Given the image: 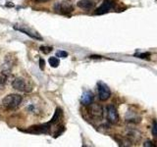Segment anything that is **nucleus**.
<instances>
[{
    "mask_svg": "<svg viewBox=\"0 0 157 147\" xmlns=\"http://www.w3.org/2000/svg\"><path fill=\"white\" fill-rule=\"evenodd\" d=\"M113 8H114V2L111 1V0H104V2L102 3L101 6L99 8H97V10L95 11V14H97V15L105 14L107 12H109Z\"/></svg>",
    "mask_w": 157,
    "mask_h": 147,
    "instance_id": "6",
    "label": "nucleus"
},
{
    "mask_svg": "<svg viewBox=\"0 0 157 147\" xmlns=\"http://www.w3.org/2000/svg\"><path fill=\"white\" fill-rule=\"evenodd\" d=\"M49 0H36V3H44V2H47Z\"/></svg>",
    "mask_w": 157,
    "mask_h": 147,
    "instance_id": "20",
    "label": "nucleus"
},
{
    "mask_svg": "<svg viewBox=\"0 0 157 147\" xmlns=\"http://www.w3.org/2000/svg\"><path fill=\"white\" fill-rule=\"evenodd\" d=\"M6 82H7V77L4 75L0 76V88H1V89L4 87V85H6Z\"/></svg>",
    "mask_w": 157,
    "mask_h": 147,
    "instance_id": "13",
    "label": "nucleus"
},
{
    "mask_svg": "<svg viewBox=\"0 0 157 147\" xmlns=\"http://www.w3.org/2000/svg\"><path fill=\"white\" fill-rule=\"evenodd\" d=\"M61 118H62V111H61V109H59V108H58V109L56 110V112H55V114H54L53 118H52L51 123H52V124H57V123L60 122Z\"/></svg>",
    "mask_w": 157,
    "mask_h": 147,
    "instance_id": "11",
    "label": "nucleus"
},
{
    "mask_svg": "<svg viewBox=\"0 0 157 147\" xmlns=\"http://www.w3.org/2000/svg\"><path fill=\"white\" fill-rule=\"evenodd\" d=\"M49 64L53 68H57L59 65V60L57 57H50L49 58Z\"/></svg>",
    "mask_w": 157,
    "mask_h": 147,
    "instance_id": "12",
    "label": "nucleus"
},
{
    "mask_svg": "<svg viewBox=\"0 0 157 147\" xmlns=\"http://www.w3.org/2000/svg\"><path fill=\"white\" fill-rule=\"evenodd\" d=\"M56 9L59 10V12H61L63 14H69L73 11V6L68 2H63V3L57 4Z\"/></svg>",
    "mask_w": 157,
    "mask_h": 147,
    "instance_id": "8",
    "label": "nucleus"
},
{
    "mask_svg": "<svg viewBox=\"0 0 157 147\" xmlns=\"http://www.w3.org/2000/svg\"><path fill=\"white\" fill-rule=\"evenodd\" d=\"M93 98H94V96H93V93L91 91H86V92H83V94L82 96V105H86V106H88V105H90L92 101H93Z\"/></svg>",
    "mask_w": 157,
    "mask_h": 147,
    "instance_id": "9",
    "label": "nucleus"
},
{
    "mask_svg": "<svg viewBox=\"0 0 157 147\" xmlns=\"http://www.w3.org/2000/svg\"><path fill=\"white\" fill-rule=\"evenodd\" d=\"M152 134H153L154 136H157V122L154 123L153 127H152Z\"/></svg>",
    "mask_w": 157,
    "mask_h": 147,
    "instance_id": "18",
    "label": "nucleus"
},
{
    "mask_svg": "<svg viewBox=\"0 0 157 147\" xmlns=\"http://www.w3.org/2000/svg\"><path fill=\"white\" fill-rule=\"evenodd\" d=\"M97 91H98V96L101 101H106L109 99L111 96V90L109 86L103 81H98L97 82Z\"/></svg>",
    "mask_w": 157,
    "mask_h": 147,
    "instance_id": "4",
    "label": "nucleus"
},
{
    "mask_svg": "<svg viewBox=\"0 0 157 147\" xmlns=\"http://www.w3.org/2000/svg\"><path fill=\"white\" fill-rule=\"evenodd\" d=\"M12 87L14 89H16L18 91H22V92H28L31 91L32 88L29 85L28 81L25 80L23 77H15L13 81H12Z\"/></svg>",
    "mask_w": 157,
    "mask_h": 147,
    "instance_id": "2",
    "label": "nucleus"
},
{
    "mask_svg": "<svg viewBox=\"0 0 157 147\" xmlns=\"http://www.w3.org/2000/svg\"><path fill=\"white\" fill-rule=\"evenodd\" d=\"M90 114L92 118H94V119H101V118L103 117L102 107L99 106L98 104L91 105L90 109Z\"/></svg>",
    "mask_w": 157,
    "mask_h": 147,
    "instance_id": "7",
    "label": "nucleus"
},
{
    "mask_svg": "<svg viewBox=\"0 0 157 147\" xmlns=\"http://www.w3.org/2000/svg\"><path fill=\"white\" fill-rule=\"evenodd\" d=\"M78 7H80L83 10H90L93 7V5H94V3H93L91 0H81V1H78L77 3Z\"/></svg>",
    "mask_w": 157,
    "mask_h": 147,
    "instance_id": "10",
    "label": "nucleus"
},
{
    "mask_svg": "<svg viewBox=\"0 0 157 147\" xmlns=\"http://www.w3.org/2000/svg\"><path fill=\"white\" fill-rule=\"evenodd\" d=\"M68 56V53L66 51H58L56 53V57H60V58H66Z\"/></svg>",
    "mask_w": 157,
    "mask_h": 147,
    "instance_id": "16",
    "label": "nucleus"
},
{
    "mask_svg": "<svg viewBox=\"0 0 157 147\" xmlns=\"http://www.w3.org/2000/svg\"><path fill=\"white\" fill-rule=\"evenodd\" d=\"M39 49H40V51L43 54H49L52 51V47H50V46H41Z\"/></svg>",
    "mask_w": 157,
    "mask_h": 147,
    "instance_id": "14",
    "label": "nucleus"
},
{
    "mask_svg": "<svg viewBox=\"0 0 157 147\" xmlns=\"http://www.w3.org/2000/svg\"><path fill=\"white\" fill-rule=\"evenodd\" d=\"M144 146H145V147H147V146H150V147H154V144L152 143L151 141H148V140H147V141H145L144 143Z\"/></svg>",
    "mask_w": 157,
    "mask_h": 147,
    "instance_id": "19",
    "label": "nucleus"
},
{
    "mask_svg": "<svg viewBox=\"0 0 157 147\" xmlns=\"http://www.w3.org/2000/svg\"><path fill=\"white\" fill-rule=\"evenodd\" d=\"M14 28L17 29V31H19V32H21L26 33L27 36H31L33 39H36V40H42V36H40V34H39L37 32L34 31V29L29 28L27 26H24V24H15Z\"/></svg>",
    "mask_w": 157,
    "mask_h": 147,
    "instance_id": "3",
    "label": "nucleus"
},
{
    "mask_svg": "<svg viewBox=\"0 0 157 147\" xmlns=\"http://www.w3.org/2000/svg\"><path fill=\"white\" fill-rule=\"evenodd\" d=\"M107 118L111 124H117L119 121V115L114 105H109L107 107Z\"/></svg>",
    "mask_w": 157,
    "mask_h": 147,
    "instance_id": "5",
    "label": "nucleus"
},
{
    "mask_svg": "<svg viewBox=\"0 0 157 147\" xmlns=\"http://www.w3.org/2000/svg\"><path fill=\"white\" fill-rule=\"evenodd\" d=\"M22 96L19 94H9L2 100V105L7 110H15L22 103Z\"/></svg>",
    "mask_w": 157,
    "mask_h": 147,
    "instance_id": "1",
    "label": "nucleus"
},
{
    "mask_svg": "<svg viewBox=\"0 0 157 147\" xmlns=\"http://www.w3.org/2000/svg\"><path fill=\"white\" fill-rule=\"evenodd\" d=\"M39 67H40L41 70H44V68H45V61L42 58L39 59Z\"/></svg>",
    "mask_w": 157,
    "mask_h": 147,
    "instance_id": "17",
    "label": "nucleus"
},
{
    "mask_svg": "<svg viewBox=\"0 0 157 147\" xmlns=\"http://www.w3.org/2000/svg\"><path fill=\"white\" fill-rule=\"evenodd\" d=\"M136 56H137V58H140V59H149L150 53H148V52L140 53V54H136Z\"/></svg>",
    "mask_w": 157,
    "mask_h": 147,
    "instance_id": "15",
    "label": "nucleus"
},
{
    "mask_svg": "<svg viewBox=\"0 0 157 147\" xmlns=\"http://www.w3.org/2000/svg\"><path fill=\"white\" fill-rule=\"evenodd\" d=\"M90 58H92V59H100L101 58V56H97V55H92V56H90Z\"/></svg>",
    "mask_w": 157,
    "mask_h": 147,
    "instance_id": "21",
    "label": "nucleus"
}]
</instances>
